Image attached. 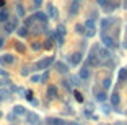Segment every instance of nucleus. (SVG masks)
Returning <instances> with one entry per match:
<instances>
[{
	"label": "nucleus",
	"mask_w": 127,
	"mask_h": 125,
	"mask_svg": "<svg viewBox=\"0 0 127 125\" xmlns=\"http://www.w3.org/2000/svg\"><path fill=\"white\" fill-rule=\"evenodd\" d=\"M47 80H49V72H44L41 75V78H39V83H46Z\"/></svg>",
	"instance_id": "7c9ffc66"
},
{
	"label": "nucleus",
	"mask_w": 127,
	"mask_h": 125,
	"mask_svg": "<svg viewBox=\"0 0 127 125\" xmlns=\"http://www.w3.org/2000/svg\"><path fill=\"white\" fill-rule=\"evenodd\" d=\"M52 46H54V37H49V39L44 42L42 47H44V49H52Z\"/></svg>",
	"instance_id": "a878e982"
},
{
	"label": "nucleus",
	"mask_w": 127,
	"mask_h": 125,
	"mask_svg": "<svg viewBox=\"0 0 127 125\" xmlns=\"http://www.w3.org/2000/svg\"><path fill=\"white\" fill-rule=\"evenodd\" d=\"M98 55H99L101 59H109V57H111V49H108V47L98 49Z\"/></svg>",
	"instance_id": "ddd939ff"
},
{
	"label": "nucleus",
	"mask_w": 127,
	"mask_h": 125,
	"mask_svg": "<svg viewBox=\"0 0 127 125\" xmlns=\"http://www.w3.org/2000/svg\"><path fill=\"white\" fill-rule=\"evenodd\" d=\"M68 62H70L72 65H78V63L82 62V54H80V52H77V54L70 55V59H68Z\"/></svg>",
	"instance_id": "1a4fd4ad"
},
{
	"label": "nucleus",
	"mask_w": 127,
	"mask_h": 125,
	"mask_svg": "<svg viewBox=\"0 0 127 125\" xmlns=\"http://www.w3.org/2000/svg\"><path fill=\"white\" fill-rule=\"evenodd\" d=\"M47 16H51V18H54V20L59 18V11H57V8L54 7L52 3H47Z\"/></svg>",
	"instance_id": "423d86ee"
},
{
	"label": "nucleus",
	"mask_w": 127,
	"mask_h": 125,
	"mask_svg": "<svg viewBox=\"0 0 127 125\" xmlns=\"http://www.w3.org/2000/svg\"><path fill=\"white\" fill-rule=\"evenodd\" d=\"M8 18H10V11H8L7 8H0V23L3 25Z\"/></svg>",
	"instance_id": "f8f14e48"
},
{
	"label": "nucleus",
	"mask_w": 127,
	"mask_h": 125,
	"mask_svg": "<svg viewBox=\"0 0 127 125\" xmlns=\"http://www.w3.org/2000/svg\"><path fill=\"white\" fill-rule=\"evenodd\" d=\"M33 18H34V21L46 23V25H47V20H49V16H47V13H44V11H36V13L33 15Z\"/></svg>",
	"instance_id": "39448f33"
},
{
	"label": "nucleus",
	"mask_w": 127,
	"mask_h": 125,
	"mask_svg": "<svg viewBox=\"0 0 127 125\" xmlns=\"http://www.w3.org/2000/svg\"><path fill=\"white\" fill-rule=\"evenodd\" d=\"M54 63V57H46V59H41L39 62L34 63V70H47L49 65H52Z\"/></svg>",
	"instance_id": "f03ea898"
},
{
	"label": "nucleus",
	"mask_w": 127,
	"mask_h": 125,
	"mask_svg": "<svg viewBox=\"0 0 127 125\" xmlns=\"http://www.w3.org/2000/svg\"><path fill=\"white\" fill-rule=\"evenodd\" d=\"M78 2H80V0H78Z\"/></svg>",
	"instance_id": "a18cd8bd"
},
{
	"label": "nucleus",
	"mask_w": 127,
	"mask_h": 125,
	"mask_svg": "<svg viewBox=\"0 0 127 125\" xmlns=\"http://www.w3.org/2000/svg\"><path fill=\"white\" fill-rule=\"evenodd\" d=\"M103 44H104L108 49H114V47H116L114 39H112V37H109V36H106V34H103Z\"/></svg>",
	"instance_id": "0eeeda50"
},
{
	"label": "nucleus",
	"mask_w": 127,
	"mask_h": 125,
	"mask_svg": "<svg viewBox=\"0 0 127 125\" xmlns=\"http://www.w3.org/2000/svg\"><path fill=\"white\" fill-rule=\"evenodd\" d=\"M0 75H2V76H7V72H5V70H2V68H0Z\"/></svg>",
	"instance_id": "a19ab883"
},
{
	"label": "nucleus",
	"mask_w": 127,
	"mask_h": 125,
	"mask_svg": "<svg viewBox=\"0 0 127 125\" xmlns=\"http://www.w3.org/2000/svg\"><path fill=\"white\" fill-rule=\"evenodd\" d=\"M73 96H75V99L78 101V102H83V96L80 94L78 91H73Z\"/></svg>",
	"instance_id": "72a5a7b5"
},
{
	"label": "nucleus",
	"mask_w": 127,
	"mask_h": 125,
	"mask_svg": "<svg viewBox=\"0 0 127 125\" xmlns=\"http://www.w3.org/2000/svg\"><path fill=\"white\" fill-rule=\"evenodd\" d=\"M3 44H5V39H3V37H0V49L3 47Z\"/></svg>",
	"instance_id": "58836bf2"
},
{
	"label": "nucleus",
	"mask_w": 127,
	"mask_h": 125,
	"mask_svg": "<svg viewBox=\"0 0 127 125\" xmlns=\"http://www.w3.org/2000/svg\"><path fill=\"white\" fill-rule=\"evenodd\" d=\"M83 26H85V34L88 37H93L95 34H96V28H95V21L93 20H86Z\"/></svg>",
	"instance_id": "7ed1b4c3"
},
{
	"label": "nucleus",
	"mask_w": 127,
	"mask_h": 125,
	"mask_svg": "<svg viewBox=\"0 0 127 125\" xmlns=\"http://www.w3.org/2000/svg\"><path fill=\"white\" fill-rule=\"evenodd\" d=\"M126 78H127V68H121L119 70V80L126 81Z\"/></svg>",
	"instance_id": "bb28decb"
},
{
	"label": "nucleus",
	"mask_w": 127,
	"mask_h": 125,
	"mask_svg": "<svg viewBox=\"0 0 127 125\" xmlns=\"http://www.w3.org/2000/svg\"><path fill=\"white\" fill-rule=\"evenodd\" d=\"M11 63H15V57L11 54L0 55V65H11Z\"/></svg>",
	"instance_id": "20e7f679"
},
{
	"label": "nucleus",
	"mask_w": 127,
	"mask_h": 125,
	"mask_svg": "<svg viewBox=\"0 0 127 125\" xmlns=\"http://www.w3.org/2000/svg\"><path fill=\"white\" fill-rule=\"evenodd\" d=\"M75 31L78 34H85V26H83L82 23H77V25H75Z\"/></svg>",
	"instance_id": "393cba45"
},
{
	"label": "nucleus",
	"mask_w": 127,
	"mask_h": 125,
	"mask_svg": "<svg viewBox=\"0 0 127 125\" xmlns=\"http://www.w3.org/2000/svg\"><path fill=\"white\" fill-rule=\"evenodd\" d=\"M0 8H5V0H0Z\"/></svg>",
	"instance_id": "79ce46f5"
},
{
	"label": "nucleus",
	"mask_w": 127,
	"mask_h": 125,
	"mask_svg": "<svg viewBox=\"0 0 127 125\" xmlns=\"http://www.w3.org/2000/svg\"><path fill=\"white\" fill-rule=\"evenodd\" d=\"M39 75H33V76H31V81H33V83H39Z\"/></svg>",
	"instance_id": "4c0bfd02"
},
{
	"label": "nucleus",
	"mask_w": 127,
	"mask_h": 125,
	"mask_svg": "<svg viewBox=\"0 0 127 125\" xmlns=\"http://www.w3.org/2000/svg\"><path fill=\"white\" fill-rule=\"evenodd\" d=\"M30 75V67H23L21 68V76H28Z\"/></svg>",
	"instance_id": "f704fd0d"
},
{
	"label": "nucleus",
	"mask_w": 127,
	"mask_h": 125,
	"mask_svg": "<svg viewBox=\"0 0 127 125\" xmlns=\"http://www.w3.org/2000/svg\"><path fill=\"white\" fill-rule=\"evenodd\" d=\"M15 49L20 52V54H23V52L26 50V47H25V44H23V42H15Z\"/></svg>",
	"instance_id": "b1692460"
},
{
	"label": "nucleus",
	"mask_w": 127,
	"mask_h": 125,
	"mask_svg": "<svg viewBox=\"0 0 127 125\" xmlns=\"http://www.w3.org/2000/svg\"><path fill=\"white\" fill-rule=\"evenodd\" d=\"M42 2H44V0H33V3H34V7L36 8H39L42 5Z\"/></svg>",
	"instance_id": "e433bc0d"
},
{
	"label": "nucleus",
	"mask_w": 127,
	"mask_h": 125,
	"mask_svg": "<svg viewBox=\"0 0 127 125\" xmlns=\"http://www.w3.org/2000/svg\"><path fill=\"white\" fill-rule=\"evenodd\" d=\"M16 28H18V16H10V18H8L7 21L3 23V31H5L7 34L15 33Z\"/></svg>",
	"instance_id": "f257e3e1"
},
{
	"label": "nucleus",
	"mask_w": 127,
	"mask_h": 125,
	"mask_svg": "<svg viewBox=\"0 0 127 125\" xmlns=\"http://www.w3.org/2000/svg\"><path fill=\"white\" fill-rule=\"evenodd\" d=\"M126 81H127V78H126Z\"/></svg>",
	"instance_id": "c03bdc74"
},
{
	"label": "nucleus",
	"mask_w": 127,
	"mask_h": 125,
	"mask_svg": "<svg viewBox=\"0 0 127 125\" xmlns=\"http://www.w3.org/2000/svg\"><path fill=\"white\" fill-rule=\"evenodd\" d=\"M41 47H42V46H41V42H37V41H34L33 44H31V49H33V50H39Z\"/></svg>",
	"instance_id": "473e14b6"
},
{
	"label": "nucleus",
	"mask_w": 127,
	"mask_h": 125,
	"mask_svg": "<svg viewBox=\"0 0 127 125\" xmlns=\"http://www.w3.org/2000/svg\"><path fill=\"white\" fill-rule=\"evenodd\" d=\"M13 114L15 115H25L26 114V109H25L23 106H15L13 107Z\"/></svg>",
	"instance_id": "6ab92c4d"
},
{
	"label": "nucleus",
	"mask_w": 127,
	"mask_h": 125,
	"mask_svg": "<svg viewBox=\"0 0 127 125\" xmlns=\"http://www.w3.org/2000/svg\"><path fill=\"white\" fill-rule=\"evenodd\" d=\"M56 70L59 72V73H67L68 68H67V65H65V63H62V62H56Z\"/></svg>",
	"instance_id": "dca6fc26"
},
{
	"label": "nucleus",
	"mask_w": 127,
	"mask_h": 125,
	"mask_svg": "<svg viewBox=\"0 0 127 125\" xmlns=\"http://www.w3.org/2000/svg\"><path fill=\"white\" fill-rule=\"evenodd\" d=\"M16 15H18V18H25V15H26V10H25V7L21 3L16 5Z\"/></svg>",
	"instance_id": "a211bd4d"
},
{
	"label": "nucleus",
	"mask_w": 127,
	"mask_h": 125,
	"mask_svg": "<svg viewBox=\"0 0 127 125\" xmlns=\"http://www.w3.org/2000/svg\"><path fill=\"white\" fill-rule=\"evenodd\" d=\"M2 117H3V112H2V110H0V119H2Z\"/></svg>",
	"instance_id": "37998d69"
},
{
	"label": "nucleus",
	"mask_w": 127,
	"mask_h": 125,
	"mask_svg": "<svg viewBox=\"0 0 127 125\" xmlns=\"http://www.w3.org/2000/svg\"><path fill=\"white\" fill-rule=\"evenodd\" d=\"M108 2H109V0H96V3L99 5V7H106V5H108Z\"/></svg>",
	"instance_id": "c9c22d12"
},
{
	"label": "nucleus",
	"mask_w": 127,
	"mask_h": 125,
	"mask_svg": "<svg viewBox=\"0 0 127 125\" xmlns=\"http://www.w3.org/2000/svg\"><path fill=\"white\" fill-rule=\"evenodd\" d=\"M111 104L114 107H117L121 104V96L117 94V93H112V94H111Z\"/></svg>",
	"instance_id": "f3484780"
},
{
	"label": "nucleus",
	"mask_w": 127,
	"mask_h": 125,
	"mask_svg": "<svg viewBox=\"0 0 127 125\" xmlns=\"http://www.w3.org/2000/svg\"><path fill=\"white\" fill-rule=\"evenodd\" d=\"M26 119H28V124H31V125H36L37 122H39V117H37L34 112H26Z\"/></svg>",
	"instance_id": "6e6552de"
},
{
	"label": "nucleus",
	"mask_w": 127,
	"mask_h": 125,
	"mask_svg": "<svg viewBox=\"0 0 127 125\" xmlns=\"http://www.w3.org/2000/svg\"><path fill=\"white\" fill-rule=\"evenodd\" d=\"M57 34H59V36H65V33H67V31H65V26L64 25H59L57 26V31H56Z\"/></svg>",
	"instance_id": "cd10ccee"
},
{
	"label": "nucleus",
	"mask_w": 127,
	"mask_h": 125,
	"mask_svg": "<svg viewBox=\"0 0 127 125\" xmlns=\"http://www.w3.org/2000/svg\"><path fill=\"white\" fill-rule=\"evenodd\" d=\"M78 10H80V3H78V0H75L73 3H72L70 10H68V13H70L72 16H75V15H77V13H78Z\"/></svg>",
	"instance_id": "4468645a"
},
{
	"label": "nucleus",
	"mask_w": 127,
	"mask_h": 125,
	"mask_svg": "<svg viewBox=\"0 0 127 125\" xmlns=\"http://www.w3.org/2000/svg\"><path fill=\"white\" fill-rule=\"evenodd\" d=\"M78 76L82 78V80H88V78H90V68H88V65L82 67V70H80Z\"/></svg>",
	"instance_id": "9d476101"
},
{
	"label": "nucleus",
	"mask_w": 127,
	"mask_h": 125,
	"mask_svg": "<svg viewBox=\"0 0 127 125\" xmlns=\"http://www.w3.org/2000/svg\"><path fill=\"white\" fill-rule=\"evenodd\" d=\"M86 63H88L90 67H96V65H98V59L95 57V54L88 55V59H86Z\"/></svg>",
	"instance_id": "aec40b11"
},
{
	"label": "nucleus",
	"mask_w": 127,
	"mask_h": 125,
	"mask_svg": "<svg viewBox=\"0 0 127 125\" xmlns=\"http://www.w3.org/2000/svg\"><path fill=\"white\" fill-rule=\"evenodd\" d=\"M33 25H34V18H33V16H30V18L25 20V26H26V28H31Z\"/></svg>",
	"instance_id": "c756f323"
},
{
	"label": "nucleus",
	"mask_w": 127,
	"mask_h": 125,
	"mask_svg": "<svg viewBox=\"0 0 127 125\" xmlns=\"http://www.w3.org/2000/svg\"><path fill=\"white\" fill-rule=\"evenodd\" d=\"M95 98H96L98 102H104V101H106V93L104 91H99V93H96V96H95Z\"/></svg>",
	"instance_id": "4be33fe9"
},
{
	"label": "nucleus",
	"mask_w": 127,
	"mask_h": 125,
	"mask_svg": "<svg viewBox=\"0 0 127 125\" xmlns=\"http://www.w3.org/2000/svg\"><path fill=\"white\" fill-rule=\"evenodd\" d=\"M47 96L51 98V99H56L57 96H59V91H57V88H56V86H52V85H51V86H47Z\"/></svg>",
	"instance_id": "9b49d317"
},
{
	"label": "nucleus",
	"mask_w": 127,
	"mask_h": 125,
	"mask_svg": "<svg viewBox=\"0 0 127 125\" xmlns=\"http://www.w3.org/2000/svg\"><path fill=\"white\" fill-rule=\"evenodd\" d=\"M122 7H124V10H127V0H122Z\"/></svg>",
	"instance_id": "ea45409f"
},
{
	"label": "nucleus",
	"mask_w": 127,
	"mask_h": 125,
	"mask_svg": "<svg viewBox=\"0 0 127 125\" xmlns=\"http://www.w3.org/2000/svg\"><path fill=\"white\" fill-rule=\"evenodd\" d=\"M49 124L51 125H65V120H62V119H49Z\"/></svg>",
	"instance_id": "5701e85b"
},
{
	"label": "nucleus",
	"mask_w": 127,
	"mask_h": 125,
	"mask_svg": "<svg viewBox=\"0 0 127 125\" xmlns=\"http://www.w3.org/2000/svg\"><path fill=\"white\" fill-rule=\"evenodd\" d=\"M23 98H26V99L31 102V101L34 99V98H33V91H30V89H28V91H25V96H23Z\"/></svg>",
	"instance_id": "2f4dec72"
},
{
	"label": "nucleus",
	"mask_w": 127,
	"mask_h": 125,
	"mask_svg": "<svg viewBox=\"0 0 127 125\" xmlns=\"http://www.w3.org/2000/svg\"><path fill=\"white\" fill-rule=\"evenodd\" d=\"M16 34H18L20 37H26L28 34H30V28H26V26H21V28H16Z\"/></svg>",
	"instance_id": "2eb2a0df"
},
{
	"label": "nucleus",
	"mask_w": 127,
	"mask_h": 125,
	"mask_svg": "<svg viewBox=\"0 0 127 125\" xmlns=\"http://www.w3.org/2000/svg\"><path fill=\"white\" fill-rule=\"evenodd\" d=\"M111 85H112V80H111V78H104V80H103V88H104V89L111 88Z\"/></svg>",
	"instance_id": "c85d7f7f"
},
{
	"label": "nucleus",
	"mask_w": 127,
	"mask_h": 125,
	"mask_svg": "<svg viewBox=\"0 0 127 125\" xmlns=\"http://www.w3.org/2000/svg\"><path fill=\"white\" fill-rule=\"evenodd\" d=\"M109 25H111V20H109V18H103V20H101V31L104 33V31L109 28Z\"/></svg>",
	"instance_id": "412c9836"
}]
</instances>
